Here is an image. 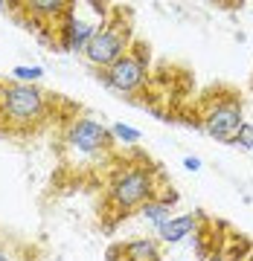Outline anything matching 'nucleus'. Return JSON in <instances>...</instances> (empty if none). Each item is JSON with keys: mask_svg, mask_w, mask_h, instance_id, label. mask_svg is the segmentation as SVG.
<instances>
[{"mask_svg": "<svg viewBox=\"0 0 253 261\" xmlns=\"http://www.w3.org/2000/svg\"><path fill=\"white\" fill-rule=\"evenodd\" d=\"M47 116V93L38 84L0 82V125L9 130H29Z\"/></svg>", "mask_w": 253, "mask_h": 261, "instance_id": "nucleus-1", "label": "nucleus"}, {"mask_svg": "<svg viewBox=\"0 0 253 261\" xmlns=\"http://www.w3.org/2000/svg\"><path fill=\"white\" fill-rule=\"evenodd\" d=\"M108 15H111V9L99 6V3H84V6L70 3V9L64 12V18L58 20V27H56V49L84 53V47L90 44V38L108 20Z\"/></svg>", "mask_w": 253, "mask_h": 261, "instance_id": "nucleus-2", "label": "nucleus"}, {"mask_svg": "<svg viewBox=\"0 0 253 261\" xmlns=\"http://www.w3.org/2000/svg\"><path fill=\"white\" fill-rule=\"evenodd\" d=\"M154 174L143 166H128L117 171L111 177V189H108V200H111V212L128 215L134 209H140L143 203H149L154 197Z\"/></svg>", "mask_w": 253, "mask_h": 261, "instance_id": "nucleus-3", "label": "nucleus"}, {"mask_svg": "<svg viewBox=\"0 0 253 261\" xmlns=\"http://www.w3.org/2000/svg\"><path fill=\"white\" fill-rule=\"evenodd\" d=\"M128 49H131V23H128V20H111V15H108V20H105L102 27H99V32L90 38V44L84 47V58L94 67L108 70V67H111L113 61H120Z\"/></svg>", "mask_w": 253, "mask_h": 261, "instance_id": "nucleus-4", "label": "nucleus"}, {"mask_svg": "<svg viewBox=\"0 0 253 261\" xmlns=\"http://www.w3.org/2000/svg\"><path fill=\"white\" fill-rule=\"evenodd\" d=\"M149 79V47L146 44H137L131 47L120 61H113L108 70H105L102 82L113 90H120V93H137L143 84Z\"/></svg>", "mask_w": 253, "mask_h": 261, "instance_id": "nucleus-5", "label": "nucleus"}, {"mask_svg": "<svg viewBox=\"0 0 253 261\" xmlns=\"http://www.w3.org/2000/svg\"><path fill=\"white\" fill-rule=\"evenodd\" d=\"M244 122V108L239 96H221L204 111V130L216 142H227L236 137V130Z\"/></svg>", "mask_w": 253, "mask_h": 261, "instance_id": "nucleus-6", "label": "nucleus"}, {"mask_svg": "<svg viewBox=\"0 0 253 261\" xmlns=\"http://www.w3.org/2000/svg\"><path fill=\"white\" fill-rule=\"evenodd\" d=\"M64 142H67V148H73L76 154H82V157H94V154H99L105 145H111V134H108V128H105L102 122L87 119V116H79V119L67 128Z\"/></svg>", "mask_w": 253, "mask_h": 261, "instance_id": "nucleus-7", "label": "nucleus"}, {"mask_svg": "<svg viewBox=\"0 0 253 261\" xmlns=\"http://www.w3.org/2000/svg\"><path fill=\"white\" fill-rule=\"evenodd\" d=\"M163 250H160L157 238H131V241H122L108 247L105 261H160Z\"/></svg>", "mask_w": 253, "mask_h": 261, "instance_id": "nucleus-8", "label": "nucleus"}, {"mask_svg": "<svg viewBox=\"0 0 253 261\" xmlns=\"http://www.w3.org/2000/svg\"><path fill=\"white\" fill-rule=\"evenodd\" d=\"M195 232H198V215H192V212L172 215L166 224L157 229V241L160 244H180Z\"/></svg>", "mask_w": 253, "mask_h": 261, "instance_id": "nucleus-9", "label": "nucleus"}, {"mask_svg": "<svg viewBox=\"0 0 253 261\" xmlns=\"http://www.w3.org/2000/svg\"><path fill=\"white\" fill-rule=\"evenodd\" d=\"M178 200V195H169V197H163V200H157V197H151L149 203H143L137 212H140V218L146 221V224L157 232L160 226L166 224L169 218H172V203Z\"/></svg>", "mask_w": 253, "mask_h": 261, "instance_id": "nucleus-10", "label": "nucleus"}, {"mask_svg": "<svg viewBox=\"0 0 253 261\" xmlns=\"http://www.w3.org/2000/svg\"><path fill=\"white\" fill-rule=\"evenodd\" d=\"M41 79H44V67L41 64H15L9 75V82H18V84H38Z\"/></svg>", "mask_w": 253, "mask_h": 261, "instance_id": "nucleus-11", "label": "nucleus"}, {"mask_svg": "<svg viewBox=\"0 0 253 261\" xmlns=\"http://www.w3.org/2000/svg\"><path fill=\"white\" fill-rule=\"evenodd\" d=\"M108 134H111V140H120V142H125V145H137V142L143 140V130L125 125V122H113L111 128H108Z\"/></svg>", "mask_w": 253, "mask_h": 261, "instance_id": "nucleus-12", "label": "nucleus"}, {"mask_svg": "<svg viewBox=\"0 0 253 261\" xmlns=\"http://www.w3.org/2000/svg\"><path fill=\"white\" fill-rule=\"evenodd\" d=\"M230 145H236L244 154H250V148H253V125L250 122H242V128L236 130V137L230 140Z\"/></svg>", "mask_w": 253, "mask_h": 261, "instance_id": "nucleus-13", "label": "nucleus"}, {"mask_svg": "<svg viewBox=\"0 0 253 261\" xmlns=\"http://www.w3.org/2000/svg\"><path fill=\"white\" fill-rule=\"evenodd\" d=\"M183 168H187L189 174H198L204 168V163H201V157H183Z\"/></svg>", "mask_w": 253, "mask_h": 261, "instance_id": "nucleus-14", "label": "nucleus"}, {"mask_svg": "<svg viewBox=\"0 0 253 261\" xmlns=\"http://www.w3.org/2000/svg\"><path fill=\"white\" fill-rule=\"evenodd\" d=\"M204 261H230V258H227L224 252H213V255H206Z\"/></svg>", "mask_w": 253, "mask_h": 261, "instance_id": "nucleus-15", "label": "nucleus"}, {"mask_svg": "<svg viewBox=\"0 0 253 261\" xmlns=\"http://www.w3.org/2000/svg\"><path fill=\"white\" fill-rule=\"evenodd\" d=\"M0 261H9V255H6L3 250H0Z\"/></svg>", "mask_w": 253, "mask_h": 261, "instance_id": "nucleus-16", "label": "nucleus"}, {"mask_svg": "<svg viewBox=\"0 0 253 261\" xmlns=\"http://www.w3.org/2000/svg\"><path fill=\"white\" fill-rule=\"evenodd\" d=\"M3 9H6V6H3V3H0V12H3Z\"/></svg>", "mask_w": 253, "mask_h": 261, "instance_id": "nucleus-17", "label": "nucleus"}]
</instances>
